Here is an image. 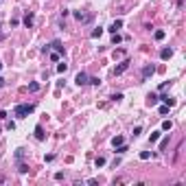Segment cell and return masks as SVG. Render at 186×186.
<instances>
[{
    "mask_svg": "<svg viewBox=\"0 0 186 186\" xmlns=\"http://www.w3.org/2000/svg\"><path fill=\"white\" fill-rule=\"evenodd\" d=\"M0 132H2V129H0Z\"/></svg>",
    "mask_w": 186,
    "mask_h": 186,
    "instance_id": "38",
    "label": "cell"
},
{
    "mask_svg": "<svg viewBox=\"0 0 186 186\" xmlns=\"http://www.w3.org/2000/svg\"><path fill=\"white\" fill-rule=\"evenodd\" d=\"M74 83H77V85H85V83H88V74H85L83 70H81V72H77V77H74Z\"/></svg>",
    "mask_w": 186,
    "mask_h": 186,
    "instance_id": "5",
    "label": "cell"
},
{
    "mask_svg": "<svg viewBox=\"0 0 186 186\" xmlns=\"http://www.w3.org/2000/svg\"><path fill=\"white\" fill-rule=\"evenodd\" d=\"M121 42H123V37H121V35H118V33H112V44L116 46V44H121Z\"/></svg>",
    "mask_w": 186,
    "mask_h": 186,
    "instance_id": "22",
    "label": "cell"
},
{
    "mask_svg": "<svg viewBox=\"0 0 186 186\" xmlns=\"http://www.w3.org/2000/svg\"><path fill=\"white\" fill-rule=\"evenodd\" d=\"M129 151V147H127V145H125V142H123V145H118V147H116V153H118V156H123V153H127Z\"/></svg>",
    "mask_w": 186,
    "mask_h": 186,
    "instance_id": "15",
    "label": "cell"
},
{
    "mask_svg": "<svg viewBox=\"0 0 186 186\" xmlns=\"http://www.w3.org/2000/svg\"><path fill=\"white\" fill-rule=\"evenodd\" d=\"M151 158V151H140V160H149Z\"/></svg>",
    "mask_w": 186,
    "mask_h": 186,
    "instance_id": "29",
    "label": "cell"
},
{
    "mask_svg": "<svg viewBox=\"0 0 186 186\" xmlns=\"http://www.w3.org/2000/svg\"><path fill=\"white\" fill-rule=\"evenodd\" d=\"M24 158V149L20 147V149H15V160H22Z\"/></svg>",
    "mask_w": 186,
    "mask_h": 186,
    "instance_id": "24",
    "label": "cell"
},
{
    "mask_svg": "<svg viewBox=\"0 0 186 186\" xmlns=\"http://www.w3.org/2000/svg\"><path fill=\"white\" fill-rule=\"evenodd\" d=\"M35 138H37V140H44V138H46L44 127H42V125H37V127H35Z\"/></svg>",
    "mask_w": 186,
    "mask_h": 186,
    "instance_id": "10",
    "label": "cell"
},
{
    "mask_svg": "<svg viewBox=\"0 0 186 186\" xmlns=\"http://www.w3.org/2000/svg\"><path fill=\"white\" fill-rule=\"evenodd\" d=\"M164 31H156V33H153V37H156V42H162V39H164Z\"/></svg>",
    "mask_w": 186,
    "mask_h": 186,
    "instance_id": "21",
    "label": "cell"
},
{
    "mask_svg": "<svg viewBox=\"0 0 186 186\" xmlns=\"http://www.w3.org/2000/svg\"><path fill=\"white\" fill-rule=\"evenodd\" d=\"M48 57H50V61H59V59H61V53L53 50V53H48Z\"/></svg>",
    "mask_w": 186,
    "mask_h": 186,
    "instance_id": "17",
    "label": "cell"
},
{
    "mask_svg": "<svg viewBox=\"0 0 186 186\" xmlns=\"http://www.w3.org/2000/svg\"><path fill=\"white\" fill-rule=\"evenodd\" d=\"M169 110H171L169 105H160V114H162V116H164V114H169Z\"/></svg>",
    "mask_w": 186,
    "mask_h": 186,
    "instance_id": "30",
    "label": "cell"
},
{
    "mask_svg": "<svg viewBox=\"0 0 186 186\" xmlns=\"http://www.w3.org/2000/svg\"><path fill=\"white\" fill-rule=\"evenodd\" d=\"M171 57H173V48H162L160 50V59L167 61V59H171Z\"/></svg>",
    "mask_w": 186,
    "mask_h": 186,
    "instance_id": "8",
    "label": "cell"
},
{
    "mask_svg": "<svg viewBox=\"0 0 186 186\" xmlns=\"http://www.w3.org/2000/svg\"><path fill=\"white\" fill-rule=\"evenodd\" d=\"M158 101H162V103H164V105H169V107H175V99H173V96H169V94H162V96H158Z\"/></svg>",
    "mask_w": 186,
    "mask_h": 186,
    "instance_id": "4",
    "label": "cell"
},
{
    "mask_svg": "<svg viewBox=\"0 0 186 186\" xmlns=\"http://www.w3.org/2000/svg\"><path fill=\"white\" fill-rule=\"evenodd\" d=\"M66 70H68V64H64V61L57 64V72H66Z\"/></svg>",
    "mask_w": 186,
    "mask_h": 186,
    "instance_id": "26",
    "label": "cell"
},
{
    "mask_svg": "<svg viewBox=\"0 0 186 186\" xmlns=\"http://www.w3.org/2000/svg\"><path fill=\"white\" fill-rule=\"evenodd\" d=\"M112 57H114V59H121V57H125V48H116V50L112 53Z\"/></svg>",
    "mask_w": 186,
    "mask_h": 186,
    "instance_id": "16",
    "label": "cell"
},
{
    "mask_svg": "<svg viewBox=\"0 0 186 186\" xmlns=\"http://www.w3.org/2000/svg\"><path fill=\"white\" fill-rule=\"evenodd\" d=\"M74 18H77L79 22H90V20H92V15L85 13V11H74Z\"/></svg>",
    "mask_w": 186,
    "mask_h": 186,
    "instance_id": "6",
    "label": "cell"
},
{
    "mask_svg": "<svg viewBox=\"0 0 186 186\" xmlns=\"http://www.w3.org/2000/svg\"><path fill=\"white\" fill-rule=\"evenodd\" d=\"M42 53H44V55H48V53H50V44H46L44 48H42Z\"/></svg>",
    "mask_w": 186,
    "mask_h": 186,
    "instance_id": "34",
    "label": "cell"
},
{
    "mask_svg": "<svg viewBox=\"0 0 186 186\" xmlns=\"http://www.w3.org/2000/svg\"><path fill=\"white\" fill-rule=\"evenodd\" d=\"M7 129H9V132H13V129H15V123L9 121V123H7Z\"/></svg>",
    "mask_w": 186,
    "mask_h": 186,
    "instance_id": "32",
    "label": "cell"
},
{
    "mask_svg": "<svg viewBox=\"0 0 186 186\" xmlns=\"http://www.w3.org/2000/svg\"><path fill=\"white\" fill-rule=\"evenodd\" d=\"M50 48H55L57 53H61V55H64V44H61L59 39H53V42H50Z\"/></svg>",
    "mask_w": 186,
    "mask_h": 186,
    "instance_id": "9",
    "label": "cell"
},
{
    "mask_svg": "<svg viewBox=\"0 0 186 186\" xmlns=\"http://www.w3.org/2000/svg\"><path fill=\"white\" fill-rule=\"evenodd\" d=\"M101 35H103V29H101V26L92 31V37H94V39H96V37H101Z\"/></svg>",
    "mask_w": 186,
    "mask_h": 186,
    "instance_id": "27",
    "label": "cell"
},
{
    "mask_svg": "<svg viewBox=\"0 0 186 186\" xmlns=\"http://www.w3.org/2000/svg\"><path fill=\"white\" fill-rule=\"evenodd\" d=\"M153 74H156V66H153V64H147L145 68H142V81H147V79H151Z\"/></svg>",
    "mask_w": 186,
    "mask_h": 186,
    "instance_id": "3",
    "label": "cell"
},
{
    "mask_svg": "<svg viewBox=\"0 0 186 186\" xmlns=\"http://www.w3.org/2000/svg\"><path fill=\"white\" fill-rule=\"evenodd\" d=\"M0 2H2V0H0Z\"/></svg>",
    "mask_w": 186,
    "mask_h": 186,
    "instance_id": "39",
    "label": "cell"
},
{
    "mask_svg": "<svg viewBox=\"0 0 186 186\" xmlns=\"http://www.w3.org/2000/svg\"><path fill=\"white\" fill-rule=\"evenodd\" d=\"M123 29V20H114V22H112V24H110V33H118V31H121Z\"/></svg>",
    "mask_w": 186,
    "mask_h": 186,
    "instance_id": "7",
    "label": "cell"
},
{
    "mask_svg": "<svg viewBox=\"0 0 186 186\" xmlns=\"http://www.w3.org/2000/svg\"><path fill=\"white\" fill-rule=\"evenodd\" d=\"M0 68H2V61H0Z\"/></svg>",
    "mask_w": 186,
    "mask_h": 186,
    "instance_id": "37",
    "label": "cell"
},
{
    "mask_svg": "<svg viewBox=\"0 0 186 186\" xmlns=\"http://www.w3.org/2000/svg\"><path fill=\"white\" fill-rule=\"evenodd\" d=\"M18 162H20V160H18ZM18 171H20V173H29V164L20 162V164H18Z\"/></svg>",
    "mask_w": 186,
    "mask_h": 186,
    "instance_id": "20",
    "label": "cell"
},
{
    "mask_svg": "<svg viewBox=\"0 0 186 186\" xmlns=\"http://www.w3.org/2000/svg\"><path fill=\"white\" fill-rule=\"evenodd\" d=\"M160 136H162V132H151V136H149V142H151V145H153V142H158V140H160Z\"/></svg>",
    "mask_w": 186,
    "mask_h": 186,
    "instance_id": "14",
    "label": "cell"
},
{
    "mask_svg": "<svg viewBox=\"0 0 186 186\" xmlns=\"http://www.w3.org/2000/svg\"><path fill=\"white\" fill-rule=\"evenodd\" d=\"M171 129H173V123L171 121H164V123H162V132H171Z\"/></svg>",
    "mask_w": 186,
    "mask_h": 186,
    "instance_id": "19",
    "label": "cell"
},
{
    "mask_svg": "<svg viewBox=\"0 0 186 186\" xmlns=\"http://www.w3.org/2000/svg\"><path fill=\"white\" fill-rule=\"evenodd\" d=\"M29 90H31V92H37V90H39V83H37V81H31V83H29Z\"/></svg>",
    "mask_w": 186,
    "mask_h": 186,
    "instance_id": "23",
    "label": "cell"
},
{
    "mask_svg": "<svg viewBox=\"0 0 186 186\" xmlns=\"http://www.w3.org/2000/svg\"><path fill=\"white\" fill-rule=\"evenodd\" d=\"M169 142H171V136H164V138H162V142H160V151H167Z\"/></svg>",
    "mask_w": 186,
    "mask_h": 186,
    "instance_id": "13",
    "label": "cell"
},
{
    "mask_svg": "<svg viewBox=\"0 0 186 186\" xmlns=\"http://www.w3.org/2000/svg\"><path fill=\"white\" fill-rule=\"evenodd\" d=\"M123 142H125V138H123V136H114L112 138V145H114V147H118V145H123Z\"/></svg>",
    "mask_w": 186,
    "mask_h": 186,
    "instance_id": "18",
    "label": "cell"
},
{
    "mask_svg": "<svg viewBox=\"0 0 186 186\" xmlns=\"http://www.w3.org/2000/svg\"><path fill=\"white\" fill-rule=\"evenodd\" d=\"M129 64H132V61H129V59H123L121 64H118L116 68H114V77H121V74H123V72H125V70L129 68Z\"/></svg>",
    "mask_w": 186,
    "mask_h": 186,
    "instance_id": "2",
    "label": "cell"
},
{
    "mask_svg": "<svg viewBox=\"0 0 186 186\" xmlns=\"http://www.w3.org/2000/svg\"><path fill=\"white\" fill-rule=\"evenodd\" d=\"M24 26H26V29H31V26H33V11H29V13L24 15Z\"/></svg>",
    "mask_w": 186,
    "mask_h": 186,
    "instance_id": "11",
    "label": "cell"
},
{
    "mask_svg": "<svg viewBox=\"0 0 186 186\" xmlns=\"http://www.w3.org/2000/svg\"><path fill=\"white\" fill-rule=\"evenodd\" d=\"M140 134H142V127H140V125H136V127H134V138L140 136Z\"/></svg>",
    "mask_w": 186,
    "mask_h": 186,
    "instance_id": "31",
    "label": "cell"
},
{
    "mask_svg": "<svg viewBox=\"0 0 186 186\" xmlns=\"http://www.w3.org/2000/svg\"><path fill=\"white\" fill-rule=\"evenodd\" d=\"M5 83H7V81H5L2 77H0V88H5Z\"/></svg>",
    "mask_w": 186,
    "mask_h": 186,
    "instance_id": "36",
    "label": "cell"
},
{
    "mask_svg": "<svg viewBox=\"0 0 186 186\" xmlns=\"http://www.w3.org/2000/svg\"><path fill=\"white\" fill-rule=\"evenodd\" d=\"M147 105H158V94H147Z\"/></svg>",
    "mask_w": 186,
    "mask_h": 186,
    "instance_id": "12",
    "label": "cell"
},
{
    "mask_svg": "<svg viewBox=\"0 0 186 186\" xmlns=\"http://www.w3.org/2000/svg\"><path fill=\"white\" fill-rule=\"evenodd\" d=\"M94 164H96V169L105 167V158H96V160H94Z\"/></svg>",
    "mask_w": 186,
    "mask_h": 186,
    "instance_id": "25",
    "label": "cell"
},
{
    "mask_svg": "<svg viewBox=\"0 0 186 186\" xmlns=\"http://www.w3.org/2000/svg\"><path fill=\"white\" fill-rule=\"evenodd\" d=\"M5 118H7V112H5V110H0V121H5Z\"/></svg>",
    "mask_w": 186,
    "mask_h": 186,
    "instance_id": "35",
    "label": "cell"
},
{
    "mask_svg": "<svg viewBox=\"0 0 186 186\" xmlns=\"http://www.w3.org/2000/svg\"><path fill=\"white\" fill-rule=\"evenodd\" d=\"M112 101H116V103H118V101H123V94H121V92H118V94H114V96H112Z\"/></svg>",
    "mask_w": 186,
    "mask_h": 186,
    "instance_id": "33",
    "label": "cell"
},
{
    "mask_svg": "<svg viewBox=\"0 0 186 186\" xmlns=\"http://www.w3.org/2000/svg\"><path fill=\"white\" fill-rule=\"evenodd\" d=\"M64 177H66V173H64V171H57V173H55V180H57V182H61Z\"/></svg>",
    "mask_w": 186,
    "mask_h": 186,
    "instance_id": "28",
    "label": "cell"
},
{
    "mask_svg": "<svg viewBox=\"0 0 186 186\" xmlns=\"http://www.w3.org/2000/svg\"><path fill=\"white\" fill-rule=\"evenodd\" d=\"M33 112H35V105H33V103H20V105H15L13 116L15 118H26L29 114H33Z\"/></svg>",
    "mask_w": 186,
    "mask_h": 186,
    "instance_id": "1",
    "label": "cell"
}]
</instances>
